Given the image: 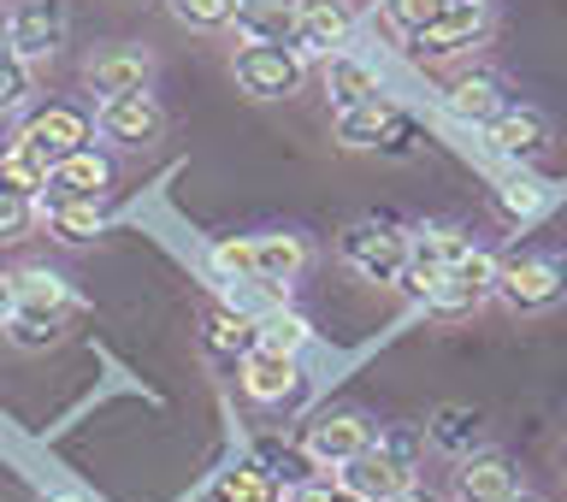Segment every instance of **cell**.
<instances>
[{"instance_id": "obj_1", "label": "cell", "mask_w": 567, "mask_h": 502, "mask_svg": "<svg viewBox=\"0 0 567 502\" xmlns=\"http://www.w3.org/2000/svg\"><path fill=\"white\" fill-rule=\"evenodd\" d=\"M496 301L508 314H549L567 301V260L549 248H520L496 266Z\"/></svg>"}, {"instance_id": "obj_2", "label": "cell", "mask_w": 567, "mask_h": 502, "mask_svg": "<svg viewBox=\"0 0 567 502\" xmlns=\"http://www.w3.org/2000/svg\"><path fill=\"white\" fill-rule=\"evenodd\" d=\"M473 248H478V243H473L461 225H414V230H408V266H402L396 284H402L414 301H425V296L437 290V278L450 273L455 260H467Z\"/></svg>"}, {"instance_id": "obj_3", "label": "cell", "mask_w": 567, "mask_h": 502, "mask_svg": "<svg viewBox=\"0 0 567 502\" xmlns=\"http://www.w3.org/2000/svg\"><path fill=\"white\" fill-rule=\"evenodd\" d=\"M337 260L367 284H396L402 266H408V230L379 225V219H354L343 237H337Z\"/></svg>"}, {"instance_id": "obj_4", "label": "cell", "mask_w": 567, "mask_h": 502, "mask_svg": "<svg viewBox=\"0 0 567 502\" xmlns=\"http://www.w3.org/2000/svg\"><path fill=\"white\" fill-rule=\"evenodd\" d=\"M18 148H30L35 160H65V154H78L95 142V119L83 113V106H65V101H48V106H35V113L18 124Z\"/></svg>"}, {"instance_id": "obj_5", "label": "cell", "mask_w": 567, "mask_h": 502, "mask_svg": "<svg viewBox=\"0 0 567 502\" xmlns=\"http://www.w3.org/2000/svg\"><path fill=\"white\" fill-rule=\"evenodd\" d=\"M230 78L248 101H290L308 83V65H301L296 48H237Z\"/></svg>"}, {"instance_id": "obj_6", "label": "cell", "mask_w": 567, "mask_h": 502, "mask_svg": "<svg viewBox=\"0 0 567 502\" xmlns=\"http://www.w3.org/2000/svg\"><path fill=\"white\" fill-rule=\"evenodd\" d=\"M7 290H12V319L7 326H42V331H60L65 314L78 308L71 301V284L48 266H24V273H7Z\"/></svg>"}, {"instance_id": "obj_7", "label": "cell", "mask_w": 567, "mask_h": 502, "mask_svg": "<svg viewBox=\"0 0 567 502\" xmlns=\"http://www.w3.org/2000/svg\"><path fill=\"white\" fill-rule=\"evenodd\" d=\"M65 35H71L65 0H12V12H7V42H12V53H18L24 65L53 60V53L65 48Z\"/></svg>"}, {"instance_id": "obj_8", "label": "cell", "mask_w": 567, "mask_h": 502, "mask_svg": "<svg viewBox=\"0 0 567 502\" xmlns=\"http://www.w3.org/2000/svg\"><path fill=\"white\" fill-rule=\"evenodd\" d=\"M379 443V426H372L367 414H354V408H337V414H319L308 426V438H301V450H308V468L319 473H337V468H349L361 450H372Z\"/></svg>"}, {"instance_id": "obj_9", "label": "cell", "mask_w": 567, "mask_h": 502, "mask_svg": "<svg viewBox=\"0 0 567 502\" xmlns=\"http://www.w3.org/2000/svg\"><path fill=\"white\" fill-rule=\"evenodd\" d=\"M89 119H95V136H101V142H113V148H148V142L166 136V106H159L148 89L101 101Z\"/></svg>"}, {"instance_id": "obj_10", "label": "cell", "mask_w": 567, "mask_h": 502, "mask_svg": "<svg viewBox=\"0 0 567 502\" xmlns=\"http://www.w3.org/2000/svg\"><path fill=\"white\" fill-rule=\"evenodd\" d=\"M496 266H503V260H496L491 248H473L467 260H455L450 273L437 278V290L425 296V308H432V314H443V319H461V314H473L478 301H491V296H496Z\"/></svg>"}, {"instance_id": "obj_11", "label": "cell", "mask_w": 567, "mask_h": 502, "mask_svg": "<svg viewBox=\"0 0 567 502\" xmlns=\"http://www.w3.org/2000/svg\"><path fill=\"white\" fill-rule=\"evenodd\" d=\"M485 35H491V12H478V7H443L420 35H408V53H414L420 65L425 60H455V53H467V48H485Z\"/></svg>"}, {"instance_id": "obj_12", "label": "cell", "mask_w": 567, "mask_h": 502, "mask_svg": "<svg viewBox=\"0 0 567 502\" xmlns=\"http://www.w3.org/2000/svg\"><path fill=\"white\" fill-rule=\"evenodd\" d=\"M148 78H154V53L136 48V42H101V48L83 60V83L95 89L101 101L136 95V89H148Z\"/></svg>"}, {"instance_id": "obj_13", "label": "cell", "mask_w": 567, "mask_h": 502, "mask_svg": "<svg viewBox=\"0 0 567 502\" xmlns=\"http://www.w3.org/2000/svg\"><path fill=\"white\" fill-rule=\"evenodd\" d=\"M106 189H113V160L95 154V148H78V154H65L48 166V189L35 195V213L60 207V202H101Z\"/></svg>"}, {"instance_id": "obj_14", "label": "cell", "mask_w": 567, "mask_h": 502, "mask_svg": "<svg viewBox=\"0 0 567 502\" xmlns=\"http://www.w3.org/2000/svg\"><path fill=\"white\" fill-rule=\"evenodd\" d=\"M331 479H337V485H343L354 502H390V496H402L408 485H420L414 468H402V461L390 455L384 443H372V450H361V455L349 461V468H337Z\"/></svg>"}, {"instance_id": "obj_15", "label": "cell", "mask_w": 567, "mask_h": 502, "mask_svg": "<svg viewBox=\"0 0 567 502\" xmlns=\"http://www.w3.org/2000/svg\"><path fill=\"white\" fill-rule=\"evenodd\" d=\"M520 491V468L508 450H473L455 461V502H508Z\"/></svg>"}, {"instance_id": "obj_16", "label": "cell", "mask_w": 567, "mask_h": 502, "mask_svg": "<svg viewBox=\"0 0 567 502\" xmlns=\"http://www.w3.org/2000/svg\"><path fill=\"white\" fill-rule=\"evenodd\" d=\"M549 136H556V131H549V113H544V106H532V101H508V113L485 131L491 154L508 160V166H520V160L544 154Z\"/></svg>"}, {"instance_id": "obj_17", "label": "cell", "mask_w": 567, "mask_h": 502, "mask_svg": "<svg viewBox=\"0 0 567 502\" xmlns=\"http://www.w3.org/2000/svg\"><path fill=\"white\" fill-rule=\"evenodd\" d=\"M237 42L243 48H296L301 53V24H296V0H243L237 7Z\"/></svg>"}, {"instance_id": "obj_18", "label": "cell", "mask_w": 567, "mask_h": 502, "mask_svg": "<svg viewBox=\"0 0 567 502\" xmlns=\"http://www.w3.org/2000/svg\"><path fill=\"white\" fill-rule=\"evenodd\" d=\"M237 385H243V397L248 402H284V397H296L301 390V367H296V355H266V349H248L243 361H237Z\"/></svg>"}, {"instance_id": "obj_19", "label": "cell", "mask_w": 567, "mask_h": 502, "mask_svg": "<svg viewBox=\"0 0 567 502\" xmlns=\"http://www.w3.org/2000/svg\"><path fill=\"white\" fill-rule=\"evenodd\" d=\"M450 113H455L461 124L491 131V124L508 113V83L496 78V71H461V78L450 83Z\"/></svg>"}, {"instance_id": "obj_20", "label": "cell", "mask_w": 567, "mask_h": 502, "mask_svg": "<svg viewBox=\"0 0 567 502\" xmlns=\"http://www.w3.org/2000/svg\"><path fill=\"white\" fill-rule=\"evenodd\" d=\"M296 24H301V53H343L354 35V12L343 0H296Z\"/></svg>"}, {"instance_id": "obj_21", "label": "cell", "mask_w": 567, "mask_h": 502, "mask_svg": "<svg viewBox=\"0 0 567 502\" xmlns=\"http://www.w3.org/2000/svg\"><path fill=\"white\" fill-rule=\"evenodd\" d=\"M248 243H255V284L284 290V284H296L308 273V237H296V230H260Z\"/></svg>"}, {"instance_id": "obj_22", "label": "cell", "mask_w": 567, "mask_h": 502, "mask_svg": "<svg viewBox=\"0 0 567 502\" xmlns=\"http://www.w3.org/2000/svg\"><path fill=\"white\" fill-rule=\"evenodd\" d=\"M337 142L343 148H379V142H390L402 131V113H396V101L379 95V101H361V106H337Z\"/></svg>"}, {"instance_id": "obj_23", "label": "cell", "mask_w": 567, "mask_h": 502, "mask_svg": "<svg viewBox=\"0 0 567 502\" xmlns=\"http://www.w3.org/2000/svg\"><path fill=\"white\" fill-rule=\"evenodd\" d=\"M326 89L337 106H361V101H379L384 83H379V65H367L354 48L343 53H326Z\"/></svg>"}, {"instance_id": "obj_24", "label": "cell", "mask_w": 567, "mask_h": 502, "mask_svg": "<svg viewBox=\"0 0 567 502\" xmlns=\"http://www.w3.org/2000/svg\"><path fill=\"white\" fill-rule=\"evenodd\" d=\"M425 443H432V450H450L455 461L473 455L478 450V414H473V408H461V402H443L432 414V426H425Z\"/></svg>"}, {"instance_id": "obj_25", "label": "cell", "mask_w": 567, "mask_h": 502, "mask_svg": "<svg viewBox=\"0 0 567 502\" xmlns=\"http://www.w3.org/2000/svg\"><path fill=\"white\" fill-rule=\"evenodd\" d=\"M213 502H284V485L260 461H237L230 473L213 479Z\"/></svg>"}, {"instance_id": "obj_26", "label": "cell", "mask_w": 567, "mask_h": 502, "mask_svg": "<svg viewBox=\"0 0 567 502\" xmlns=\"http://www.w3.org/2000/svg\"><path fill=\"white\" fill-rule=\"evenodd\" d=\"M308 337H313V326L301 314H290L284 301L255 319V349H266V355H301V349H308Z\"/></svg>"}, {"instance_id": "obj_27", "label": "cell", "mask_w": 567, "mask_h": 502, "mask_svg": "<svg viewBox=\"0 0 567 502\" xmlns=\"http://www.w3.org/2000/svg\"><path fill=\"white\" fill-rule=\"evenodd\" d=\"M42 225L60 243H89V237H101L106 207L101 202H60V207H42Z\"/></svg>"}, {"instance_id": "obj_28", "label": "cell", "mask_w": 567, "mask_h": 502, "mask_svg": "<svg viewBox=\"0 0 567 502\" xmlns=\"http://www.w3.org/2000/svg\"><path fill=\"white\" fill-rule=\"evenodd\" d=\"M42 189H48V160H35L30 148L7 142V148H0V195H24V202H35Z\"/></svg>"}, {"instance_id": "obj_29", "label": "cell", "mask_w": 567, "mask_h": 502, "mask_svg": "<svg viewBox=\"0 0 567 502\" xmlns=\"http://www.w3.org/2000/svg\"><path fill=\"white\" fill-rule=\"evenodd\" d=\"M207 344L219 349V355H243L255 349V319L237 314V308H207Z\"/></svg>"}, {"instance_id": "obj_30", "label": "cell", "mask_w": 567, "mask_h": 502, "mask_svg": "<svg viewBox=\"0 0 567 502\" xmlns=\"http://www.w3.org/2000/svg\"><path fill=\"white\" fill-rule=\"evenodd\" d=\"M237 7L243 0H166V12L184 30H230L237 24Z\"/></svg>"}, {"instance_id": "obj_31", "label": "cell", "mask_w": 567, "mask_h": 502, "mask_svg": "<svg viewBox=\"0 0 567 502\" xmlns=\"http://www.w3.org/2000/svg\"><path fill=\"white\" fill-rule=\"evenodd\" d=\"M496 207H503V219H514V225H526V219H538L544 213V184H532V177H503L496 184Z\"/></svg>"}, {"instance_id": "obj_32", "label": "cell", "mask_w": 567, "mask_h": 502, "mask_svg": "<svg viewBox=\"0 0 567 502\" xmlns=\"http://www.w3.org/2000/svg\"><path fill=\"white\" fill-rule=\"evenodd\" d=\"M207 260H213V273L230 278V284H255V243L248 237H219L207 248Z\"/></svg>"}, {"instance_id": "obj_33", "label": "cell", "mask_w": 567, "mask_h": 502, "mask_svg": "<svg viewBox=\"0 0 567 502\" xmlns=\"http://www.w3.org/2000/svg\"><path fill=\"white\" fill-rule=\"evenodd\" d=\"M443 7H450V0H384V18H390V30L408 42V35H420Z\"/></svg>"}, {"instance_id": "obj_34", "label": "cell", "mask_w": 567, "mask_h": 502, "mask_svg": "<svg viewBox=\"0 0 567 502\" xmlns=\"http://www.w3.org/2000/svg\"><path fill=\"white\" fill-rule=\"evenodd\" d=\"M35 225H42V213H35V202H24V195H0V248L24 243Z\"/></svg>"}, {"instance_id": "obj_35", "label": "cell", "mask_w": 567, "mask_h": 502, "mask_svg": "<svg viewBox=\"0 0 567 502\" xmlns=\"http://www.w3.org/2000/svg\"><path fill=\"white\" fill-rule=\"evenodd\" d=\"M24 101H30V65L18 60V53H7V60H0V119L18 113Z\"/></svg>"}, {"instance_id": "obj_36", "label": "cell", "mask_w": 567, "mask_h": 502, "mask_svg": "<svg viewBox=\"0 0 567 502\" xmlns=\"http://www.w3.org/2000/svg\"><path fill=\"white\" fill-rule=\"evenodd\" d=\"M379 443L402 461V468L420 473V455H425V438H420V432H408V426H390V432H379Z\"/></svg>"}, {"instance_id": "obj_37", "label": "cell", "mask_w": 567, "mask_h": 502, "mask_svg": "<svg viewBox=\"0 0 567 502\" xmlns=\"http://www.w3.org/2000/svg\"><path fill=\"white\" fill-rule=\"evenodd\" d=\"M7 337L18 349H53L60 344V331H42V326H7Z\"/></svg>"}, {"instance_id": "obj_38", "label": "cell", "mask_w": 567, "mask_h": 502, "mask_svg": "<svg viewBox=\"0 0 567 502\" xmlns=\"http://www.w3.org/2000/svg\"><path fill=\"white\" fill-rule=\"evenodd\" d=\"M390 502H437V496H432V491H425V485H408L402 496H390Z\"/></svg>"}, {"instance_id": "obj_39", "label": "cell", "mask_w": 567, "mask_h": 502, "mask_svg": "<svg viewBox=\"0 0 567 502\" xmlns=\"http://www.w3.org/2000/svg\"><path fill=\"white\" fill-rule=\"evenodd\" d=\"M7 319H12V290H7V278H0V331H7Z\"/></svg>"}, {"instance_id": "obj_40", "label": "cell", "mask_w": 567, "mask_h": 502, "mask_svg": "<svg viewBox=\"0 0 567 502\" xmlns=\"http://www.w3.org/2000/svg\"><path fill=\"white\" fill-rule=\"evenodd\" d=\"M42 502H83V491H48Z\"/></svg>"}, {"instance_id": "obj_41", "label": "cell", "mask_w": 567, "mask_h": 502, "mask_svg": "<svg viewBox=\"0 0 567 502\" xmlns=\"http://www.w3.org/2000/svg\"><path fill=\"white\" fill-rule=\"evenodd\" d=\"M508 502H549V496H538V491H526V485H520V491H514Z\"/></svg>"}, {"instance_id": "obj_42", "label": "cell", "mask_w": 567, "mask_h": 502, "mask_svg": "<svg viewBox=\"0 0 567 502\" xmlns=\"http://www.w3.org/2000/svg\"><path fill=\"white\" fill-rule=\"evenodd\" d=\"M450 7H478V12H491L496 0H450Z\"/></svg>"}, {"instance_id": "obj_43", "label": "cell", "mask_w": 567, "mask_h": 502, "mask_svg": "<svg viewBox=\"0 0 567 502\" xmlns=\"http://www.w3.org/2000/svg\"><path fill=\"white\" fill-rule=\"evenodd\" d=\"M7 53H12V42H7V18H0V60H7Z\"/></svg>"}, {"instance_id": "obj_44", "label": "cell", "mask_w": 567, "mask_h": 502, "mask_svg": "<svg viewBox=\"0 0 567 502\" xmlns=\"http://www.w3.org/2000/svg\"><path fill=\"white\" fill-rule=\"evenodd\" d=\"M343 7H349V12H361V7H372V0H343Z\"/></svg>"}, {"instance_id": "obj_45", "label": "cell", "mask_w": 567, "mask_h": 502, "mask_svg": "<svg viewBox=\"0 0 567 502\" xmlns=\"http://www.w3.org/2000/svg\"><path fill=\"white\" fill-rule=\"evenodd\" d=\"M561 468H567V443H561Z\"/></svg>"}]
</instances>
